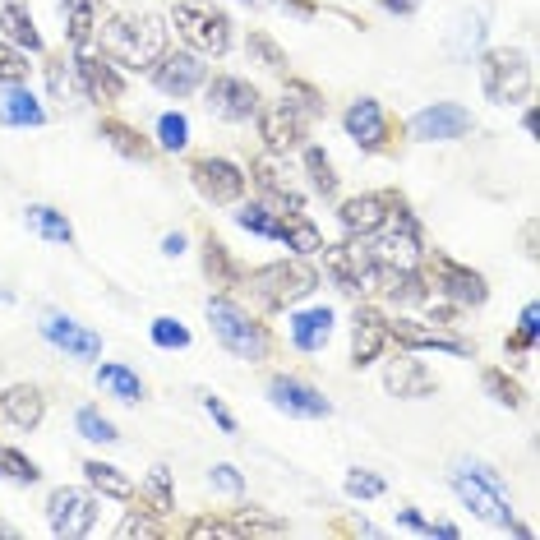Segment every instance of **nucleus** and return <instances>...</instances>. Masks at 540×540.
I'll list each match as a JSON object with an SVG mask.
<instances>
[{"label": "nucleus", "mask_w": 540, "mask_h": 540, "mask_svg": "<svg viewBox=\"0 0 540 540\" xmlns=\"http://www.w3.org/2000/svg\"><path fill=\"white\" fill-rule=\"evenodd\" d=\"M0 120H5V125H42L47 111H42V102H37L28 88L10 84V93L0 97Z\"/></svg>", "instance_id": "27"}, {"label": "nucleus", "mask_w": 540, "mask_h": 540, "mask_svg": "<svg viewBox=\"0 0 540 540\" xmlns=\"http://www.w3.org/2000/svg\"><path fill=\"white\" fill-rule=\"evenodd\" d=\"M28 227H33L37 236L56 240V245H70V240H74V231H70V222H65V213H56V208H47V204H33V208H28Z\"/></svg>", "instance_id": "30"}, {"label": "nucleus", "mask_w": 540, "mask_h": 540, "mask_svg": "<svg viewBox=\"0 0 540 540\" xmlns=\"http://www.w3.org/2000/svg\"><path fill=\"white\" fill-rule=\"evenodd\" d=\"M305 120H310V111H300L291 97H282L277 107L264 111L259 134H264V144L273 148V153H287V148H296L300 139H305Z\"/></svg>", "instance_id": "12"}, {"label": "nucleus", "mask_w": 540, "mask_h": 540, "mask_svg": "<svg viewBox=\"0 0 540 540\" xmlns=\"http://www.w3.org/2000/svg\"><path fill=\"white\" fill-rule=\"evenodd\" d=\"M74 425H79V434H84V439H93V444H116V439H120L116 425H111L102 411H93V407L79 411V416H74Z\"/></svg>", "instance_id": "36"}, {"label": "nucleus", "mask_w": 540, "mask_h": 540, "mask_svg": "<svg viewBox=\"0 0 540 540\" xmlns=\"http://www.w3.org/2000/svg\"><path fill=\"white\" fill-rule=\"evenodd\" d=\"M384 5H388V10H393V14H411V10H416V5H420V0H384Z\"/></svg>", "instance_id": "55"}, {"label": "nucleus", "mask_w": 540, "mask_h": 540, "mask_svg": "<svg viewBox=\"0 0 540 540\" xmlns=\"http://www.w3.org/2000/svg\"><path fill=\"white\" fill-rule=\"evenodd\" d=\"M388 347V319L379 310H356V324H351V360L356 365H370L379 360Z\"/></svg>", "instance_id": "18"}, {"label": "nucleus", "mask_w": 540, "mask_h": 540, "mask_svg": "<svg viewBox=\"0 0 540 540\" xmlns=\"http://www.w3.org/2000/svg\"><path fill=\"white\" fill-rule=\"evenodd\" d=\"M157 134H162V148L167 153H180L185 139H190V125H185V116H162L157 120Z\"/></svg>", "instance_id": "44"}, {"label": "nucleus", "mask_w": 540, "mask_h": 540, "mask_svg": "<svg viewBox=\"0 0 540 540\" xmlns=\"http://www.w3.org/2000/svg\"><path fill=\"white\" fill-rule=\"evenodd\" d=\"M102 139H111V148H116V153H125V157H139V162L148 157V144L139 139V130L120 125V120H102Z\"/></svg>", "instance_id": "34"}, {"label": "nucleus", "mask_w": 540, "mask_h": 540, "mask_svg": "<svg viewBox=\"0 0 540 540\" xmlns=\"http://www.w3.org/2000/svg\"><path fill=\"white\" fill-rule=\"evenodd\" d=\"M282 245H287L296 259H310V254L324 250V236H319V227L314 222H305V217H282Z\"/></svg>", "instance_id": "29"}, {"label": "nucleus", "mask_w": 540, "mask_h": 540, "mask_svg": "<svg viewBox=\"0 0 540 540\" xmlns=\"http://www.w3.org/2000/svg\"><path fill=\"white\" fill-rule=\"evenodd\" d=\"M190 536H236V527H227V522H213V517H204V522H194Z\"/></svg>", "instance_id": "53"}, {"label": "nucleus", "mask_w": 540, "mask_h": 540, "mask_svg": "<svg viewBox=\"0 0 540 540\" xmlns=\"http://www.w3.org/2000/svg\"><path fill=\"white\" fill-rule=\"evenodd\" d=\"M231 527H236V536H245V531H254V536H277V531H282V522H268V517L245 513L240 522H231Z\"/></svg>", "instance_id": "49"}, {"label": "nucleus", "mask_w": 540, "mask_h": 540, "mask_svg": "<svg viewBox=\"0 0 540 540\" xmlns=\"http://www.w3.org/2000/svg\"><path fill=\"white\" fill-rule=\"evenodd\" d=\"M65 24H70V42H74V51H84L88 42H93V28H97V19H93V0H65Z\"/></svg>", "instance_id": "33"}, {"label": "nucleus", "mask_w": 540, "mask_h": 540, "mask_svg": "<svg viewBox=\"0 0 540 540\" xmlns=\"http://www.w3.org/2000/svg\"><path fill=\"white\" fill-rule=\"evenodd\" d=\"M47 84H51V93L60 97V102H84V84L74 79V70H65V65H47Z\"/></svg>", "instance_id": "39"}, {"label": "nucleus", "mask_w": 540, "mask_h": 540, "mask_svg": "<svg viewBox=\"0 0 540 540\" xmlns=\"http://www.w3.org/2000/svg\"><path fill=\"white\" fill-rule=\"evenodd\" d=\"M28 79V56H19L14 47L0 42V84H24Z\"/></svg>", "instance_id": "45"}, {"label": "nucleus", "mask_w": 540, "mask_h": 540, "mask_svg": "<svg viewBox=\"0 0 540 540\" xmlns=\"http://www.w3.org/2000/svg\"><path fill=\"white\" fill-rule=\"evenodd\" d=\"M0 476L19 480V485H33V480H37V462H33V457H24L19 448H0Z\"/></svg>", "instance_id": "37"}, {"label": "nucleus", "mask_w": 540, "mask_h": 540, "mask_svg": "<svg viewBox=\"0 0 540 540\" xmlns=\"http://www.w3.org/2000/svg\"><path fill=\"white\" fill-rule=\"evenodd\" d=\"M347 494H356V499H374V494H384V480L370 476V471H351V476H347Z\"/></svg>", "instance_id": "47"}, {"label": "nucleus", "mask_w": 540, "mask_h": 540, "mask_svg": "<svg viewBox=\"0 0 540 540\" xmlns=\"http://www.w3.org/2000/svg\"><path fill=\"white\" fill-rule=\"evenodd\" d=\"M485 388L494 393V402H504V407H517L522 402V393H517V384L513 379H504L499 370H485Z\"/></svg>", "instance_id": "46"}, {"label": "nucleus", "mask_w": 540, "mask_h": 540, "mask_svg": "<svg viewBox=\"0 0 540 540\" xmlns=\"http://www.w3.org/2000/svg\"><path fill=\"white\" fill-rule=\"evenodd\" d=\"M333 333V310H305L291 319V337H296L300 351H319Z\"/></svg>", "instance_id": "28"}, {"label": "nucleus", "mask_w": 540, "mask_h": 540, "mask_svg": "<svg viewBox=\"0 0 540 540\" xmlns=\"http://www.w3.org/2000/svg\"><path fill=\"white\" fill-rule=\"evenodd\" d=\"M171 24L180 28V37L194 51H204V56H222L231 47V19L217 5H208V0H180Z\"/></svg>", "instance_id": "3"}, {"label": "nucleus", "mask_w": 540, "mask_h": 540, "mask_svg": "<svg viewBox=\"0 0 540 540\" xmlns=\"http://www.w3.org/2000/svg\"><path fill=\"white\" fill-rule=\"evenodd\" d=\"M162 250H167V254H180V250H185V236H167V240H162Z\"/></svg>", "instance_id": "56"}, {"label": "nucleus", "mask_w": 540, "mask_h": 540, "mask_svg": "<svg viewBox=\"0 0 540 540\" xmlns=\"http://www.w3.org/2000/svg\"><path fill=\"white\" fill-rule=\"evenodd\" d=\"M204 74H208V65L194 51H162L153 60V84L167 97H190L194 88L204 84Z\"/></svg>", "instance_id": "9"}, {"label": "nucleus", "mask_w": 540, "mask_h": 540, "mask_svg": "<svg viewBox=\"0 0 540 540\" xmlns=\"http://www.w3.org/2000/svg\"><path fill=\"white\" fill-rule=\"evenodd\" d=\"M204 268H208V277H217V282H231V277H236V268H231V254H227V245H222V240H213V236L204 240Z\"/></svg>", "instance_id": "40"}, {"label": "nucleus", "mask_w": 540, "mask_h": 540, "mask_svg": "<svg viewBox=\"0 0 540 540\" xmlns=\"http://www.w3.org/2000/svg\"><path fill=\"white\" fill-rule=\"evenodd\" d=\"M236 222H240L245 231H254V236H273V240L282 236V217H273L264 204H245V208L236 213Z\"/></svg>", "instance_id": "35"}, {"label": "nucleus", "mask_w": 540, "mask_h": 540, "mask_svg": "<svg viewBox=\"0 0 540 540\" xmlns=\"http://www.w3.org/2000/svg\"><path fill=\"white\" fill-rule=\"evenodd\" d=\"M0 416L10 420V425H19V430H37L42 416H47V397L37 393L33 384H14L0 397Z\"/></svg>", "instance_id": "21"}, {"label": "nucleus", "mask_w": 540, "mask_h": 540, "mask_svg": "<svg viewBox=\"0 0 540 540\" xmlns=\"http://www.w3.org/2000/svg\"><path fill=\"white\" fill-rule=\"evenodd\" d=\"M319 287V273H314L305 259H291V264H268V268H254L250 273V291L264 305H273V310H282V305H291V300L310 296V291Z\"/></svg>", "instance_id": "5"}, {"label": "nucleus", "mask_w": 540, "mask_h": 540, "mask_svg": "<svg viewBox=\"0 0 540 540\" xmlns=\"http://www.w3.org/2000/svg\"><path fill=\"white\" fill-rule=\"evenodd\" d=\"M480 84H485V97L499 102V107L527 102V93H531L527 56L522 51H485V60H480Z\"/></svg>", "instance_id": "4"}, {"label": "nucleus", "mask_w": 540, "mask_h": 540, "mask_svg": "<svg viewBox=\"0 0 540 540\" xmlns=\"http://www.w3.org/2000/svg\"><path fill=\"white\" fill-rule=\"evenodd\" d=\"M47 522L56 536H88L97 522V499L79 485H60L47 499Z\"/></svg>", "instance_id": "6"}, {"label": "nucleus", "mask_w": 540, "mask_h": 540, "mask_svg": "<svg viewBox=\"0 0 540 540\" xmlns=\"http://www.w3.org/2000/svg\"><path fill=\"white\" fill-rule=\"evenodd\" d=\"M204 97H208V111L222 120H250L259 111V93L245 79H231V74H217Z\"/></svg>", "instance_id": "13"}, {"label": "nucleus", "mask_w": 540, "mask_h": 540, "mask_svg": "<svg viewBox=\"0 0 540 540\" xmlns=\"http://www.w3.org/2000/svg\"><path fill=\"white\" fill-rule=\"evenodd\" d=\"M453 490L476 517H485V522H494V527H513V508L504 504V490H494V485L476 480L471 471H462V467L453 471Z\"/></svg>", "instance_id": "11"}, {"label": "nucleus", "mask_w": 540, "mask_h": 540, "mask_svg": "<svg viewBox=\"0 0 540 540\" xmlns=\"http://www.w3.org/2000/svg\"><path fill=\"white\" fill-rule=\"evenodd\" d=\"M153 342L167 351H180V347H190V333L180 328V319H153Z\"/></svg>", "instance_id": "43"}, {"label": "nucleus", "mask_w": 540, "mask_h": 540, "mask_svg": "<svg viewBox=\"0 0 540 540\" xmlns=\"http://www.w3.org/2000/svg\"><path fill=\"white\" fill-rule=\"evenodd\" d=\"M254 180H259V190L268 194V204H264L268 213H277V217H300L305 213V199L291 190L287 180L277 176L273 162H259V167H254Z\"/></svg>", "instance_id": "25"}, {"label": "nucleus", "mask_w": 540, "mask_h": 540, "mask_svg": "<svg viewBox=\"0 0 540 540\" xmlns=\"http://www.w3.org/2000/svg\"><path fill=\"white\" fill-rule=\"evenodd\" d=\"M388 213H393V199L388 194H356V199H347L342 204V227L351 231V236H374V231L388 227Z\"/></svg>", "instance_id": "16"}, {"label": "nucleus", "mask_w": 540, "mask_h": 540, "mask_svg": "<svg viewBox=\"0 0 540 540\" xmlns=\"http://www.w3.org/2000/svg\"><path fill=\"white\" fill-rule=\"evenodd\" d=\"M97 384L107 388L111 397H120V402H139V397H144L139 374H130L125 365H102V370H97Z\"/></svg>", "instance_id": "32"}, {"label": "nucleus", "mask_w": 540, "mask_h": 540, "mask_svg": "<svg viewBox=\"0 0 540 540\" xmlns=\"http://www.w3.org/2000/svg\"><path fill=\"white\" fill-rule=\"evenodd\" d=\"M213 485H217V490H227V494H240V490H245L240 471L227 467V462H217V467H213Z\"/></svg>", "instance_id": "50"}, {"label": "nucleus", "mask_w": 540, "mask_h": 540, "mask_svg": "<svg viewBox=\"0 0 540 540\" xmlns=\"http://www.w3.org/2000/svg\"><path fill=\"white\" fill-rule=\"evenodd\" d=\"M42 333H47V342H56V347L65 351V356H74V360H97L102 356V337H97L93 328L74 324L70 314H47Z\"/></svg>", "instance_id": "14"}, {"label": "nucleus", "mask_w": 540, "mask_h": 540, "mask_svg": "<svg viewBox=\"0 0 540 540\" xmlns=\"http://www.w3.org/2000/svg\"><path fill=\"white\" fill-rule=\"evenodd\" d=\"M397 522H402V527H411V531H420V536H434V522H425L416 508H397Z\"/></svg>", "instance_id": "52"}, {"label": "nucleus", "mask_w": 540, "mask_h": 540, "mask_svg": "<svg viewBox=\"0 0 540 540\" xmlns=\"http://www.w3.org/2000/svg\"><path fill=\"white\" fill-rule=\"evenodd\" d=\"M74 74H79V79H84V93L88 97H120L125 93V84H120V74L111 70V60L107 56H93V51H79V60H74Z\"/></svg>", "instance_id": "23"}, {"label": "nucleus", "mask_w": 540, "mask_h": 540, "mask_svg": "<svg viewBox=\"0 0 540 540\" xmlns=\"http://www.w3.org/2000/svg\"><path fill=\"white\" fill-rule=\"evenodd\" d=\"M84 476H88V485H93V490L111 494V499H130V494H134L130 476H120L111 462H84Z\"/></svg>", "instance_id": "31"}, {"label": "nucleus", "mask_w": 540, "mask_h": 540, "mask_svg": "<svg viewBox=\"0 0 540 540\" xmlns=\"http://www.w3.org/2000/svg\"><path fill=\"white\" fill-rule=\"evenodd\" d=\"M144 494H148V504H153V513H167V508H171V471H167V467H153V471H148Z\"/></svg>", "instance_id": "41"}, {"label": "nucleus", "mask_w": 540, "mask_h": 540, "mask_svg": "<svg viewBox=\"0 0 540 540\" xmlns=\"http://www.w3.org/2000/svg\"><path fill=\"white\" fill-rule=\"evenodd\" d=\"M250 56L264 65V70H273V74H282L287 70V51L277 47L268 33H250Z\"/></svg>", "instance_id": "38"}, {"label": "nucleus", "mask_w": 540, "mask_h": 540, "mask_svg": "<svg viewBox=\"0 0 540 540\" xmlns=\"http://www.w3.org/2000/svg\"><path fill=\"white\" fill-rule=\"evenodd\" d=\"M388 337H397V347H407V351H448V356H467V342H453V337L434 333V328H420V324H411V319L388 324Z\"/></svg>", "instance_id": "24"}, {"label": "nucleus", "mask_w": 540, "mask_h": 540, "mask_svg": "<svg viewBox=\"0 0 540 540\" xmlns=\"http://www.w3.org/2000/svg\"><path fill=\"white\" fill-rule=\"evenodd\" d=\"M305 167H310V180H314V190L319 194H337V176H333V162H328L319 148H310L305 153Z\"/></svg>", "instance_id": "42"}, {"label": "nucleus", "mask_w": 540, "mask_h": 540, "mask_svg": "<svg viewBox=\"0 0 540 540\" xmlns=\"http://www.w3.org/2000/svg\"><path fill=\"white\" fill-rule=\"evenodd\" d=\"M167 51V28L157 14H144V19H107L102 24V56L107 60H120L130 70H153V60Z\"/></svg>", "instance_id": "1"}, {"label": "nucleus", "mask_w": 540, "mask_h": 540, "mask_svg": "<svg viewBox=\"0 0 540 540\" xmlns=\"http://www.w3.org/2000/svg\"><path fill=\"white\" fill-rule=\"evenodd\" d=\"M194 176V190L204 194L208 204H236L240 194H245V171L227 157H199L190 167Z\"/></svg>", "instance_id": "8"}, {"label": "nucleus", "mask_w": 540, "mask_h": 540, "mask_svg": "<svg viewBox=\"0 0 540 540\" xmlns=\"http://www.w3.org/2000/svg\"><path fill=\"white\" fill-rule=\"evenodd\" d=\"M467 130H471V111L457 107V102H434V107L411 116V134L425 139V144H448V139H462Z\"/></svg>", "instance_id": "10"}, {"label": "nucleus", "mask_w": 540, "mask_h": 540, "mask_svg": "<svg viewBox=\"0 0 540 540\" xmlns=\"http://www.w3.org/2000/svg\"><path fill=\"white\" fill-rule=\"evenodd\" d=\"M536 319H540V310H536V305H527V310H522V333H517V347H527L531 337H536Z\"/></svg>", "instance_id": "54"}, {"label": "nucleus", "mask_w": 540, "mask_h": 540, "mask_svg": "<svg viewBox=\"0 0 540 540\" xmlns=\"http://www.w3.org/2000/svg\"><path fill=\"white\" fill-rule=\"evenodd\" d=\"M384 388L393 397H407V402H416V397H430L434 393V374L425 370L416 356H397L393 365L384 370Z\"/></svg>", "instance_id": "20"}, {"label": "nucleus", "mask_w": 540, "mask_h": 540, "mask_svg": "<svg viewBox=\"0 0 540 540\" xmlns=\"http://www.w3.org/2000/svg\"><path fill=\"white\" fill-rule=\"evenodd\" d=\"M268 397H273L277 411H287V416H305V420H319V416L333 411L319 388L300 384V379H273V384H268Z\"/></svg>", "instance_id": "15"}, {"label": "nucleus", "mask_w": 540, "mask_h": 540, "mask_svg": "<svg viewBox=\"0 0 540 540\" xmlns=\"http://www.w3.org/2000/svg\"><path fill=\"white\" fill-rule=\"evenodd\" d=\"M0 28H5V37L19 42V47L42 51V33H37V24H33V14H28L24 0H0Z\"/></svg>", "instance_id": "26"}, {"label": "nucleus", "mask_w": 540, "mask_h": 540, "mask_svg": "<svg viewBox=\"0 0 540 540\" xmlns=\"http://www.w3.org/2000/svg\"><path fill=\"white\" fill-rule=\"evenodd\" d=\"M324 268L342 282V291H360L365 287V277H370V268H374V259H370V250L365 245H324Z\"/></svg>", "instance_id": "17"}, {"label": "nucleus", "mask_w": 540, "mask_h": 540, "mask_svg": "<svg viewBox=\"0 0 540 540\" xmlns=\"http://www.w3.org/2000/svg\"><path fill=\"white\" fill-rule=\"evenodd\" d=\"M204 407H208V416H213L217 425H222V430H227V434H236V416H231V411L222 407V402H217L213 393H204Z\"/></svg>", "instance_id": "51"}, {"label": "nucleus", "mask_w": 540, "mask_h": 540, "mask_svg": "<svg viewBox=\"0 0 540 540\" xmlns=\"http://www.w3.org/2000/svg\"><path fill=\"white\" fill-rule=\"evenodd\" d=\"M388 222H393V231H374V245H370V259L384 268H416L420 264V236H416V222H411L407 213H402V204H397V213H388Z\"/></svg>", "instance_id": "7"}, {"label": "nucleus", "mask_w": 540, "mask_h": 540, "mask_svg": "<svg viewBox=\"0 0 540 540\" xmlns=\"http://www.w3.org/2000/svg\"><path fill=\"white\" fill-rule=\"evenodd\" d=\"M208 324H213L217 342L240 360H264L268 356V333L264 324H254L250 310H240L236 300L227 296H213L208 300Z\"/></svg>", "instance_id": "2"}, {"label": "nucleus", "mask_w": 540, "mask_h": 540, "mask_svg": "<svg viewBox=\"0 0 540 540\" xmlns=\"http://www.w3.org/2000/svg\"><path fill=\"white\" fill-rule=\"evenodd\" d=\"M434 277H439V291L448 300H457V305H485V296H490L485 282H480V273L453 264V259H434Z\"/></svg>", "instance_id": "19"}, {"label": "nucleus", "mask_w": 540, "mask_h": 540, "mask_svg": "<svg viewBox=\"0 0 540 540\" xmlns=\"http://www.w3.org/2000/svg\"><path fill=\"white\" fill-rule=\"evenodd\" d=\"M347 134L356 139L360 148H379V144L388 139L384 107H379L374 97H360V102H351V111H347Z\"/></svg>", "instance_id": "22"}, {"label": "nucleus", "mask_w": 540, "mask_h": 540, "mask_svg": "<svg viewBox=\"0 0 540 540\" xmlns=\"http://www.w3.org/2000/svg\"><path fill=\"white\" fill-rule=\"evenodd\" d=\"M116 536H148V540H153V536H162V531H157V522H153V517H144V513H130V517H125V522H120V527H116Z\"/></svg>", "instance_id": "48"}]
</instances>
